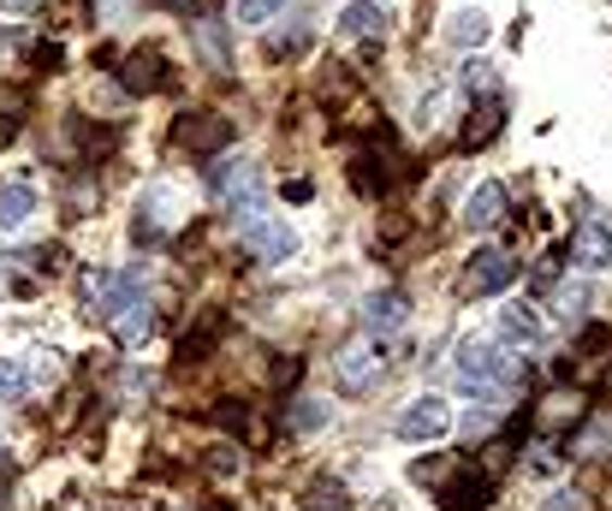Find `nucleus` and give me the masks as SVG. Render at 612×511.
Wrapping results in <instances>:
<instances>
[{
  "instance_id": "obj_1",
  "label": "nucleus",
  "mask_w": 612,
  "mask_h": 511,
  "mask_svg": "<svg viewBox=\"0 0 612 511\" xmlns=\"http://www.w3.org/2000/svg\"><path fill=\"white\" fill-rule=\"evenodd\" d=\"M512 381H517V357L512 351H500V345L482 339V334L458 345V392H464V399L500 404Z\"/></svg>"
},
{
  "instance_id": "obj_2",
  "label": "nucleus",
  "mask_w": 612,
  "mask_h": 511,
  "mask_svg": "<svg viewBox=\"0 0 612 511\" xmlns=\"http://www.w3.org/2000/svg\"><path fill=\"white\" fill-rule=\"evenodd\" d=\"M524 279V256L512 250H476L470 256V267L458 274V298H500L505 286H517Z\"/></svg>"
},
{
  "instance_id": "obj_3",
  "label": "nucleus",
  "mask_w": 612,
  "mask_h": 511,
  "mask_svg": "<svg viewBox=\"0 0 612 511\" xmlns=\"http://www.w3.org/2000/svg\"><path fill=\"white\" fill-rule=\"evenodd\" d=\"M84 291H89V315H96V322H120L125 310H137V303L149 298L143 291V267H125V274H89Z\"/></svg>"
},
{
  "instance_id": "obj_4",
  "label": "nucleus",
  "mask_w": 612,
  "mask_h": 511,
  "mask_svg": "<svg viewBox=\"0 0 612 511\" xmlns=\"http://www.w3.org/2000/svg\"><path fill=\"white\" fill-rule=\"evenodd\" d=\"M233 144V120L226 113H178L173 120V149H185V155H221V149Z\"/></svg>"
},
{
  "instance_id": "obj_5",
  "label": "nucleus",
  "mask_w": 612,
  "mask_h": 511,
  "mask_svg": "<svg viewBox=\"0 0 612 511\" xmlns=\"http://www.w3.org/2000/svg\"><path fill=\"white\" fill-rule=\"evenodd\" d=\"M488 500H494V470L476 464V458H458V470L446 476V488H440V506L446 511H482Z\"/></svg>"
},
{
  "instance_id": "obj_6",
  "label": "nucleus",
  "mask_w": 612,
  "mask_h": 511,
  "mask_svg": "<svg viewBox=\"0 0 612 511\" xmlns=\"http://www.w3.org/2000/svg\"><path fill=\"white\" fill-rule=\"evenodd\" d=\"M245 250L257 256V262H267V267H279V262H291L298 256V233H291L286 221H245Z\"/></svg>"
},
{
  "instance_id": "obj_7",
  "label": "nucleus",
  "mask_w": 612,
  "mask_h": 511,
  "mask_svg": "<svg viewBox=\"0 0 612 511\" xmlns=\"http://www.w3.org/2000/svg\"><path fill=\"white\" fill-rule=\"evenodd\" d=\"M167 78H173V66H167L161 48H137V54H125V66H120L125 96H155V89H167Z\"/></svg>"
},
{
  "instance_id": "obj_8",
  "label": "nucleus",
  "mask_w": 612,
  "mask_h": 511,
  "mask_svg": "<svg viewBox=\"0 0 612 511\" xmlns=\"http://www.w3.org/2000/svg\"><path fill=\"white\" fill-rule=\"evenodd\" d=\"M446 428H452V411H446V399H416V404H404V411H399V440H411V446L440 440Z\"/></svg>"
},
{
  "instance_id": "obj_9",
  "label": "nucleus",
  "mask_w": 612,
  "mask_h": 511,
  "mask_svg": "<svg viewBox=\"0 0 612 511\" xmlns=\"http://www.w3.org/2000/svg\"><path fill=\"white\" fill-rule=\"evenodd\" d=\"M505 209H512L505 185H500V178H482V185L470 190V202H464V226H470V233H488V226L505 221Z\"/></svg>"
},
{
  "instance_id": "obj_10",
  "label": "nucleus",
  "mask_w": 612,
  "mask_h": 511,
  "mask_svg": "<svg viewBox=\"0 0 612 511\" xmlns=\"http://www.w3.org/2000/svg\"><path fill=\"white\" fill-rule=\"evenodd\" d=\"M257 178H262V167H257V161H250V155H226V161L214 155V161H209V185L221 190L226 202L250 197V190H257Z\"/></svg>"
},
{
  "instance_id": "obj_11",
  "label": "nucleus",
  "mask_w": 612,
  "mask_h": 511,
  "mask_svg": "<svg viewBox=\"0 0 612 511\" xmlns=\"http://www.w3.org/2000/svg\"><path fill=\"white\" fill-rule=\"evenodd\" d=\"M500 125H505V101L500 96H482L476 108H470V120H464V132H458V149H488L494 137H500Z\"/></svg>"
},
{
  "instance_id": "obj_12",
  "label": "nucleus",
  "mask_w": 612,
  "mask_h": 511,
  "mask_svg": "<svg viewBox=\"0 0 612 511\" xmlns=\"http://www.w3.org/2000/svg\"><path fill=\"white\" fill-rule=\"evenodd\" d=\"M334 375H339V387L346 392H363L369 381L380 375V345H346L339 363H334Z\"/></svg>"
},
{
  "instance_id": "obj_13",
  "label": "nucleus",
  "mask_w": 612,
  "mask_h": 511,
  "mask_svg": "<svg viewBox=\"0 0 612 511\" xmlns=\"http://www.w3.org/2000/svg\"><path fill=\"white\" fill-rule=\"evenodd\" d=\"M404 315H411V303H404L399 291H375V298H363V327H375V334H399Z\"/></svg>"
},
{
  "instance_id": "obj_14",
  "label": "nucleus",
  "mask_w": 612,
  "mask_h": 511,
  "mask_svg": "<svg viewBox=\"0 0 612 511\" xmlns=\"http://www.w3.org/2000/svg\"><path fill=\"white\" fill-rule=\"evenodd\" d=\"M583 416H589V399H583V392H553V399L541 404V416H535V423L553 428V434H571Z\"/></svg>"
},
{
  "instance_id": "obj_15",
  "label": "nucleus",
  "mask_w": 612,
  "mask_h": 511,
  "mask_svg": "<svg viewBox=\"0 0 612 511\" xmlns=\"http://www.w3.org/2000/svg\"><path fill=\"white\" fill-rule=\"evenodd\" d=\"M298 506H303V511H357V506H351V494H346V482H334V476L303 482Z\"/></svg>"
},
{
  "instance_id": "obj_16",
  "label": "nucleus",
  "mask_w": 612,
  "mask_h": 511,
  "mask_svg": "<svg viewBox=\"0 0 612 511\" xmlns=\"http://www.w3.org/2000/svg\"><path fill=\"white\" fill-rule=\"evenodd\" d=\"M339 30H346V36H369V42H375V36L387 30V12H380L375 0H346V12H339Z\"/></svg>"
},
{
  "instance_id": "obj_17",
  "label": "nucleus",
  "mask_w": 612,
  "mask_h": 511,
  "mask_svg": "<svg viewBox=\"0 0 612 511\" xmlns=\"http://www.w3.org/2000/svg\"><path fill=\"white\" fill-rule=\"evenodd\" d=\"M36 214V185H0V226H7V233H18L24 221H30Z\"/></svg>"
},
{
  "instance_id": "obj_18",
  "label": "nucleus",
  "mask_w": 612,
  "mask_h": 511,
  "mask_svg": "<svg viewBox=\"0 0 612 511\" xmlns=\"http://www.w3.org/2000/svg\"><path fill=\"white\" fill-rule=\"evenodd\" d=\"M24 120H30V96L18 84H0V149L24 132Z\"/></svg>"
},
{
  "instance_id": "obj_19",
  "label": "nucleus",
  "mask_w": 612,
  "mask_h": 511,
  "mask_svg": "<svg viewBox=\"0 0 612 511\" xmlns=\"http://www.w3.org/2000/svg\"><path fill=\"white\" fill-rule=\"evenodd\" d=\"M577 262H583V267H607V262H612V226H607V221H583V233H577Z\"/></svg>"
},
{
  "instance_id": "obj_20",
  "label": "nucleus",
  "mask_w": 612,
  "mask_h": 511,
  "mask_svg": "<svg viewBox=\"0 0 612 511\" xmlns=\"http://www.w3.org/2000/svg\"><path fill=\"white\" fill-rule=\"evenodd\" d=\"M149 334H155V303H137V310H125L120 315V322H113V339H120L125 345V351H137V345H143Z\"/></svg>"
},
{
  "instance_id": "obj_21",
  "label": "nucleus",
  "mask_w": 612,
  "mask_h": 511,
  "mask_svg": "<svg viewBox=\"0 0 612 511\" xmlns=\"http://www.w3.org/2000/svg\"><path fill=\"white\" fill-rule=\"evenodd\" d=\"M500 334L512 345H535V339H541V315H535L529 303H505V310H500Z\"/></svg>"
},
{
  "instance_id": "obj_22",
  "label": "nucleus",
  "mask_w": 612,
  "mask_h": 511,
  "mask_svg": "<svg viewBox=\"0 0 612 511\" xmlns=\"http://www.w3.org/2000/svg\"><path fill=\"white\" fill-rule=\"evenodd\" d=\"M190 30H197V48H202V60H209V66H226V60H233V42H226V30L214 18H190Z\"/></svg>"
},
{
  "instance_id": "obj_23",
  "label": "nucleus",
  "mask_w": 612,
  "mask_h": 511,
  "mask_svg": "<svg viewBox=\"0 0 612 511\" xmlns=\"http://www.w3.org/2000/svg\"><path fill=\"white\" fill-rule=\"evenodd\" d=\"M488 36H494L488 12L464 7V12H458V18H452V42H458V48H482V42H488Z\"/></svg>"
},
{
  "instance_id": "obj_24",
  "label": "nucleus",
  "mask_w": 612,
  "mask_h": 511,
  "mask_svg": "<svg viewBox=\"0 0 612 511\" xmlns=\"http://www.w3.org/2000/svg\"><path fill=\"white\" fill-rule=\"evenodd\" d=\"M583 310H589V286H583V279H571V286L553 291V315L559 322H583Z\"/></svg>"
},
{
  "instance_id": "obj_25",
  "label": "nucleus",
  "mask_w": 612,
  "mask_h": 511,
  "mask_svg": "<svg viewBox=\"0 0 612 511\" xmlns=\"http://www.w3.org/2000/svg\"><path fill=\"white\" fill-rule=\"evenodd\" d=\"M24 392H30V369L12 363V357H0V404H18Z\"/></svg>"
},
{
  "instance_id": "obj_26",
  "label": "nucleus",
  "mask_w": 612,
  "mask_h": 511,
  "mask_svg": "<svg viewBox=\"0 0 612 511\" xmlns=\"http://www.w3.org/2000/svg\"><path fill=\"white\" fill-rule=\"evenodd\" d=\"M327 416H334V411H327L322 399H298V404H291V428H298V434H322Z\"/></svg>"
},
{
  "instance_id": "obj_27",
  "label": "nucleus",
  "mask_w": 612,
  "mask_h": 511,
  "mask_svg": "<svg viewBox=\"0 0 612 511\" xmlns=\"http://www.w3.org/2000/svg\"><path fill=\"white\" fill-rule=\"evenodd\" d=\"M286 7H291V0H238V18H245V24H262V30H267L274 18H286Z\"/></svg>"
},
{
  "instance_id": "obj_28",
  "label": "nucleus",
  "mask_w": 612,
  "mask_h": 511,
  "mask_svg": "<svg viewBox=\"0 0 612 511\" xmlns=\"http://www.w3.org/2000/svg\"><path fill=\"white\" fill-rule=\"evenodd\" d=\"M452 470H458V452H446V458H423V464H416L411 476L423 482V488H440V482L452 476Z\"/></svg>"
},
{
  "instance_id": "obj_29",
  "label": "nucleus",
  "mask_w": 612,
  "mask_h": 511,
  "mask_svg": "<svg viewBox=\"0 0 612 511\" xmlns=\"http://www.w3.org/2000/svg\"><path fill=\"white\" fill-rule=\"evenodd\" d=\"M202 470H209V476H233V470H238V452H233V440L209 446V452H202Z\"/></svg>"
},
{
  "instance_id": "obj_30",
  "label": "nucleus",
  "mask_w": 612,
  "mask_h": 511,
  "mask_svg": "<svg viewBox=\"0 0 612 511\" xmlns=\"http://www.w3.org/2000/svg\"><path fill=\"white\" fill-rule=\"evenodd\" d=\"M464 78H470V84H476V89H482V96H494V84H500V72H494V66H488V60H470V66H464Z\"/></svg>"
},
{
  "instance_id": "obj_31",
  "label": "nucleus",
  "mask_w": 612,
  "mask_h": 511,
  "mask_svg": "<svg viewBox=\"0 0 612 511\" xmlns=\"http://www.w3.org/2000/svg\"><path fill=\"white\" fill-rule=\"evenodd\" d=\"M298 375H303V357H279V363H274V387H279V392H286Z\"/></svg>"
},
{
  "instance_id": "obj_32",
  "label": "nucleus",
  "mask_w": 612,
  "mask_h": 511,
  "mask_svg": "<svg viewBox=\"0 0 612 511\" xmlns=\"http://www.w3.org/2000/svg\"><path fill=\"white\" fill-rule=\"evenodd\" d=\"M404 226H411L404 214H387V221H380V238H375V245H380V250H387V245H399V238H404Z\"/></svg>"
},
{
  "instance_id": "obj_33",
  "label": "nucleus",
  "mask_w": 612,
  "mask_h": 511,
  "mask_svg": "<svg viewBox=\"0 0 612 511\" xmlns=\"http://www.w3.org/2000/svg\"><path fill=\"white\" fill-rule=\"evenodd\" d=\"M310 197H315L310 178H286V202H310Z\"/></svg>"
},
{
  "instance_id": "obj_34",
  "label": "nucleus",
  "mask_w": 612,
  "mask_h": 511,
  "mask_svg": "<svg viewBox=\"0 0 612 511\" xmlns=\"http://www.w3.org/2000/svg\"><path fill=\"white\" fill-rule=\"evenodd\" d=\"M161 7L178 12V18H197V12H202V0H161Z\"/></svg>"
},
{
  "instance_id": "obj_35",
  "label": "nucleus",
  "mask_w": 612,
  "mask_h": 511,
  "mask_svg": "<svg viewBox=\"0 0 612 511\" xmlns=\"http://www.w3.org/2000/svg\"><path fill=\"white\" fill-rule=\"evenodd\" d=\"M541 511H583V500H577V494H553Z\"/></svg>"
},
{
  "instance_id": "obj_36",
  "label": "nucleus",
  "mask_w": 612,
  "mask_h": 511,
  "mask_svg": "<svg viewBox=\"0 0 612 511\" xmlns=\"http://www.w3.org/2000/svg\"><path fill=\"white\" fill-rule=\"evenodd\" d=\"M30 7H42V0H0V12H30Z\"/></svg>"
},
{
  "instance_id": "obj_37",
  "label": "nucleus",
  "mask_w": 612,
  "mask_h": 511,
  "mask_svg": "<svg viewBox=\"0 0 612 511\" xmlns=\"http://www.w3.org/2000/svg\"><path fill=\"white\" fill-rule=\"evenodd\" d=\"M209 511H233V506H221V500H214V506H209Z\"/></svg>"
},
{
  "instance_id": "obj_38",
  "label": "nucleus",
  "mask_w": 612,
  "mask_h": 511,
  "mask_svg": "<svg viewBox=\"0 0 612 511\" xmlns=\"http://www.w3.org/2000/svg\"><path fill=\"white\" fill-rule=\"evenodd\" d=\"M0 464H7V440H0Z\"/></svg>"
},
{
  "instance_id": "obj_39",
  "label": "nucleus",
  "mask_w": 612,
  "mask_h": 511,
  "mask_svg": "<svg viewBox=\"0 0 612 511\" xmlns=\"http://www.w3.org/2000/svg\"><path fill=\"white\" fill-rule=\"evenodd\" d=\"M607 387H612V369H607Z\"/></svg>"
}]
</instances>
